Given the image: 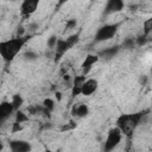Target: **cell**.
<instances>
[{"label":"cell","mask_w":152,"mask_h":152,"mask_svg":"<svg viewBox=\"0 0 152 152\" xmlns=\"http://www.w3.org/2000/svg\"><path fill=\"white\" fill-rule=\"evenodd\" d=\"M31 36H18L11 39L0 42V56L5 62H12L17 55L23 50Z\"/></svg>","instance_id":"1"},{"label":"cell","mask_w":152,"mask_h":152,"mask_svg":"<svg viewBox=\"0 0 152 152\" xmlns=\"http://www.w3.org/2000/svg\"><path fill=\"white\" fill-rule=\"evenodd\" d=\"M148 113V110H139L135 113H128V114H121L116 119V126L120 128L124 135L132 137L137 127L140 125L142 118Z\"/></svg>","instance_id":"2"},{"label":"cell","mask_w":152,"mask_h":152,"mask_svg":"<svg viewBox=\"0 0 152 152\" xmlns=\"http://www.w3.org/2000/svg\"><path fill=\"white\" fill-rule=\"evenodd\" d=\"M119 30V24L116 23H110V24H104L101 27L97 28L95 36H94V40L96 43H103V42H108L112 38L115 37V34L118 33Z\"/></svg>","instance_id":"3"},{"label":"cell","mask_w":152,"mask_h":152,"mask_svg":"<svg viewBox=\"0 0 152 152\" xmlns=\"http://www.w3.org/2000/svg\"><path fill=\"white\" fill-rule=\"evenodd\" d=\"M122 132L120 131V128L118 126L110 128L107 133V137H106V140H104V145H103V148L104 151L109 152V151H113L122 140Z\"/></svg>","instance_id":"4"},{"label":"cell","mask_w":152,"mask_h":152,"mask_svg":"<svg viewBox=\"0 0 152 152\" xmlns=\"http://www.w3.org/2000/svg\"><path fill=\"white\" fill-rule=\"evenodd\" d=\"M77 39H78V37L76 34L68 37L66 39H58L56 48H55V61L56 62L59 61V58L77 43Z\"/></svg>","instance_id":"5"},{"label":"cell","mask_w":152,"mask_h":152,"mask_svg":"<svg viewBox=\"0 0 152 152\" xmlns=\"http://www.w3.org/2000/svg\"><path fill=\"white\" fill-rule=\"evenodd\" d=\"M39 2H40V0H23L20 4V7H19L20 14L23 17L32 15L38 10Z\"/></svg>","instance_id":"6"},{"label":"cell","mask_w":152,"mask_h":152,"mask_svg":"<svg viewBox=\"0 0 152 152\" xmlns=\"http://www.w3.org/2000/svg\"><path fill=\"white\" fill-rule=\"evenodd\" d=\"M99 61H100V56H99L97 53H88V55L84 57V59H83V62H82V64H81L82 74L87 76V75L90 72V70L93 69V66H94Z\"/></svg>","instance_id":"7"},{"label":"cell","mask_w":152,"mask_h":152,"mask_svg":"<svg viewBox=\"0 0 152 152\" xmlns=\"http://www.w3.org/2000/svg\"><path fill=\"white\" fill-rule=\"evenodd\" d=\"M97 88H99V81L96 78H93V77L87 78L86 82L82 86L81 95H83V96H91L93 94L96 93Z\"/></svg>","instance_id":"8"},{"label":"cell","mask_w":152,"mask_h":152,"mask_svg":"<svg viewBox=\"0 0 152 152\" xmlns=\"http://www.w3.org/2000/svg\"><path fill=\"white\" fill-rule=\"evenodd\" d=\"M8 147H10L11 152H28V151L32 150V146H31V144L28 141L20 140V139L10 141Z\"/></svg>","instance_id":"9"},{"label":"cell","mask_w":152,"mask_h":152,"mask_svg":"<svg viewBox=\"0 0 152 152\" xmlns=\"http://www.w3.org/2000/svg\"><path fill=\"white\" fill-rule=\"evenodd\" d=\"M125 8L124 0H107L104 6V14H114L119 13Z\"/></svg>","instance_id":"10"},{"label":"cell","mask_w":152,"mask_h":152,"mask_svg":"<svg viewBox=\"0 0 152 152\" xmlns=\"http://www.w3.org/2000/svg\"><path fill=\"white\" fill-rule=\"evenodd\" d=\"M86 80H87V77H86V75H83V74L75 76V78L72 80V84H71V96H72V97H76V96L81 95L82 86H83V83L86 82Z\"/></svg>","instance_id":"11"},{"label":"cell","mask_w":152,"mask_h":152,"mask_svg":"<svg viewBox=\"0 0 152 152\" xmlns=\"http://www.w3.org/2000/svg\"><path fill=\"white\" fill-rule=\"evenodd\" d=\"M15 112L11 101H2L0 104V121L4 122Z\"/></svg>","instance_id":"12"},{"label":"cell","mask_w":152,"mask_h":152,"mask_svg":"<svg viewBox=\"0 0 152 152\" xmlns=\"http://www.w3.org/2000/svg\"><path fill=\"white\" fill-rule=\"evenodd\" d=\"M71 114L76 118H84L89 114V108L87 104L84 103H77L72 107L71 109Z\"/></svg>","instance_id":"13"},{"label":"cell","mask_w":152,"mask_h":152,"mask_svg":"<svg viewBox=\"0 0 152 152\" xmlns=\"http://www.w3.org/2000/svg\"><path fill=\"white\" fill-rule=\"evenodd\" d=\"M119 50L120 48L119 46H112V48H106L103 50H101L97 55L100 56V58H103V59H112L113 57H115L118 53H119Z\"/></svg>","instance_id":"14"},{"label":"cell","mask_w":152,"mask_h":152,"mask_svg":"<svg viewBox=\"0 0 152 152\" xmlns=\"http://www.w3.org/2000/svg\"><path fill=\"white\" fill-rule=\"evenodd\" d=\"M11 102H12V104H13L14 109H15V110H18V109H20V107L23 106V103H24V99H23V96H21V95L15 94V95H13V96H12Z\"/></svg>","instance_id":"15"},{"label":"cell","mask_w":152,"mask_h":152,"mask_svg":"<svg viewBox=\"0 0 152 152\" xmlns=\"http://www.w3.org/2000/svg\"><path fill=\"white\" fill-rule=\"evenodd\" d=\"M152 33V17L146 19L142 23V34H145L146 37H148Z\"/></svg>","instance_id":"16"},{"label":"cell","mask_w":152,"mask_h":152,"mask_svg":"<svg viewBox=\"0 0 152 152\" xmlns=\"http://www.w3.org/2000/svg\"><path fill=\"white\" fill-rule=\"evenodd\" d=\"M15 121H18V122H20V124L27 122V121H28V116H27V114H25L23 110L18 109V110H15Z\"/></svg>","instance_id":"17"},{"label":"cell","mask_w":152,"mask_h":152,"mask_svg":"<svg viewBox=\"0 0 152 152\" xmlns=\"http://www.w3.org/2000/svg\"><path fill=\"white\" fill-rule=\"evenodd\" d=\"M43 106L48 109V110H53V108H55V101L52 100V99H50V97H46V99H44V101H43Z\"/></svg>","instance_id":"18"},{"label":"cell","mask_w":152,"mask_h":152,"mask_svg":"<svg viewBox=\"0 0 152 152\" xmlns=\"http://www.w3.org/2000/svg\"><path fill=\"white\" fill-rule=\"evenodd\" d=\"M23 125H24V124H20V122H18V121L14 120V122L12 124V129H11V132H12V133H18V132L23 131V128H24Z\"/></svg>","instance_id":"19"},{"label":"cell","mask_w":152,"mask_h":152,"mask_svg":"<svg viewBox=\"0 0 152 152\" xmlns=\"http://www.w3.org/2000/svg\"><path fill=\"white\" fill-rule=\"evenodd\" d=\"M57 42H58L57 37H56V36H51V37L49 38V40H48V46H49V49H55Z\"/></svg>","instance_id":"20"},{"label":"cell","mask_w":152,"mask_h":152,"mask_svg":"<svg viewBox=\"0 0 152 152\" xmlns=\"http://www.w3.org/2000/svg\"><path fill=\"white\" fill-rule=\"evenodd\" d=\"M134 44H135V42H134L133 39L127 38V39L124 40V43H122V48H125V49H132V48L134 46Z\"/></svg>","instance_id":"21"},{"label":"cell","mask_w":152,"mask_h":152,"mask_svg":"<svg viewBox=\"0 0 152 152\" xmlns=\"http://www.w3.org/2000/svg\"><path fill=\"white\" fill-rule=\"evenodd\" d=\"M76 25H77L76 19H69V20L66 21V24H65V28H66V30H71V28H75Z\"/></svg>","instance_id":"22"},{"label":"cell","mask_w":152,"mask_h":152,"mask_svg":"<svg viewBox=\"0 0 152 152\" xmlns=\"http://www.w3.org/2000/svg\"><path fill=\"white\" fill-rule=\"evenodd\" d=\"M76 127V124H75V121H70L69 124H66V125H64L62 128H61V131L62 132H65V131H69V129H74Z\"/></svg>","instance_id":"23"},{"label":"cell","mask_w":152,"mask_h":152,"mask_svg":"<svg viewBox=\"0 0 152 152\" xmlns=\"http://www.w3.org/2000/svg\"><path fill=\"white\" fill-rule=\"evenodd\" d=\"M147 42V37L145 36V34H141L139 38H137V45H144L145 43Z\"/></svg>","instance_id":"24"},{"label":"cell","mask_w":152,"mask_h":152,"mask_svg":"<svg viewBox=\"0 0 152 152\" xmlns=\"http://www.w3.org/2000/svg\"><path fill=\"white\" fill-rule=\"evenodd\" d=\"M56 97H57L58 100H61V97H62V96H61V93H56Z\"/></svg>","instance_id":"25"},{"label":"cell","mask_w":152,"mask_h":152,"mask_svg":"<svg viewBox=\"0 0 152 152\" xmlns=\"http://www.w3.org/2000/svg\"><path fill=\"white\" fill-rule=\"evenodd\" d=\"M64 1H66V0H61V2H59V4H62V2H64Z\"/></svg>","instance_id":"26"}]
</instances>
